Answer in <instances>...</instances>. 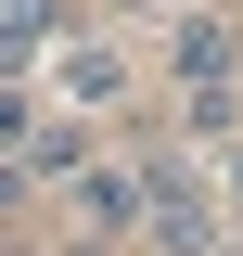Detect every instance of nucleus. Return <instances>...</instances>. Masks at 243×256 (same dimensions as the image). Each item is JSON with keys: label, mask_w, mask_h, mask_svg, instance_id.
Instances as JSON below:
<instances>
[{"label": "nucleus", "mask_w": 243, "mask_h": 256, "mask_svg": "<svg viewBox=\"0 0 243 256\" xmlns=\"http://www.w3.org/2000/svg\"><path fill=\"white\" fill-rule=\"evenodd\" d=\"M180 77H192V128H230V77H243V26H180Z\"/></svg>", "instance_id": "nucleus-1"}, {"label": "nucleus", "mask_w": 243, "mask_h": 256, "mask_svg": "<svg viewBox=\"0 0 243 256\" xmlns=\"http://www.w3.org/2000/svg\"><path fill=\"white\" fill-rule=\"evenodd\" d=\"M52 26H64L52 0H0V77H13L26 52H52Z\"/></svg>", "instance_id": "nucleus-2"}, {"label": "nucleus", "mask_w": 243, "mask_h": 256, "mask_svg": "<svg viewBox=\"0 0 243 256\" xmlns=\"http://www.w3.org/2000/svg\"><path fill=\"white\" fill-rule=\"evenodd\" d=\"M64 90L77 102H116V52H64Z\"/></svg>", "instance_id": "nucleus-3"}, {"label": "nucleus", "mask_w": 243, "mask_h": 256, "mask_svg": "<svg viewBox=\"0 0 243 256\" xmlns=\"http://www.w3.org/2000/svg\"><path fill=\"white\" fill-rule=\"evenodd\" d=\"M13 128H26V90H0V154H13Z\"/></svg>", "instance_id": "nucleus-4"}]
</instances>
